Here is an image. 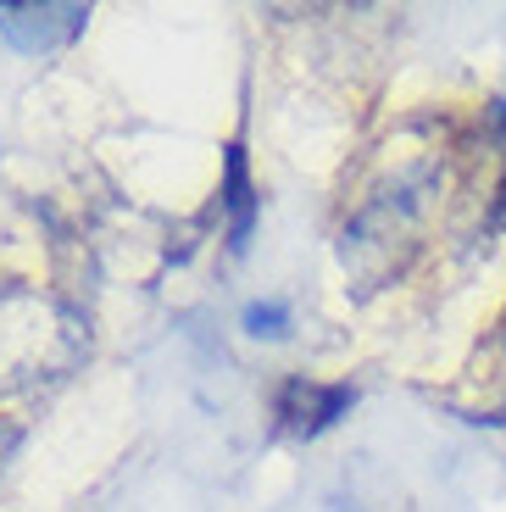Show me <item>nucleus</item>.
Returning a JSON list of instances; mask_svg holds the SVG:
<instances>
[{"instance_id":"obj_1","label":"nucleus","mask_w":506,"mask_h":512,"mask_svg":"<svg viewBox=\"0 0 506 512\" xmlns=\"http://www.w3.org/2000/svg\"><path fill=\"white\" fill-rule=\"evenodd\" d=\"M0 28L17 45H62L84 28V6H0Z\"/></svg>"},{"instance_id":"obj_2","label":"nucleus","mask_w":506,"mask_h":512,"mask_svg":"<svg viewBox=\"0 0 506 512\" xmlns=\"http://www.w3.org/2000/svg\"><path fill=\"white\" fill-rule=\"evenodd\" d=\"M351 407V390L345 384H306V379H290L279 396V418L290 423V429H301V435H317V429H329L340 412Z\"/></svg>"},{"instance_id":"obj_3","label":"nucleus","mask_w":506,"mask_h":512,"mask_svg":"<svg viewBox=\"0 0 506 512\" xmlns=\"http://www.w3.org/2000/svg\"><path fill=\"white\" fill-rule=\"evenodd\" d=\"M228 234H234V251L251 240V218H256V195H251V173H245V145H228Z\"/></svg>"},{"instance_id":"obj_4","label":"nucleus","mask_w":506,"mask_h":512,"mask_svg":"<svg viewBox=\"0 0 506 512\" xmlns=\"http://www.w3.org/2000/svg\"><path fill=\"white\" fill-rule=\"evenodd\" d=\"M245 329L251 334H284V307H245Z\"/></svg>"}]
</instances>
